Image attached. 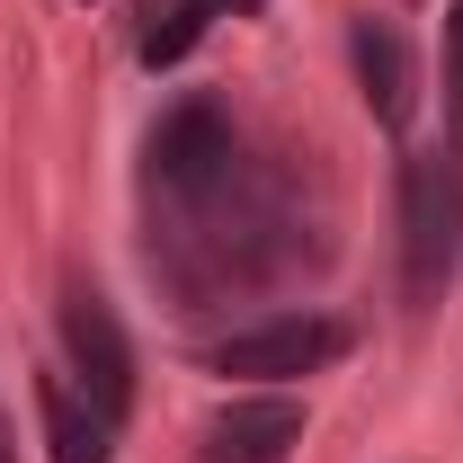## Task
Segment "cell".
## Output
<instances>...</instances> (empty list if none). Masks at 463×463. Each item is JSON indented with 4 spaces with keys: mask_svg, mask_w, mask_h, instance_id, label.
Wrapping results in <instances>:
<instances>
[{
    "mask_svg": "<svg viewBox=\"0 0 463 463\" xmlns=\"http://www.w3.org/2000/svg\"><path fill=\"white\" fill-rule=\"evenodd\" d=\"M347 356V330L321 321V312H294V321H268V330H241V339L214 347V374H241V383H294V374H321Z\"/></svg>",
    "mask_w": 463,
    "mask_h": 463,
    "instance_id": "6da1fadb",
    "label": "cell"
},
{
    "mask_svg": "<svg viewBox=\"0 0 463 463\" xmlns=\"http://www.w3.org/2000/svg\"><path fill=\"white\" fill-rule=\"evenodd\" d=\"M62 347H71V374H80V392L108 410L116 428H125V410H134V347H125V321H116L108 303L90 286L62 294Z\"/></svg>",
    "mask_w": 463,
    "mask_h": 463,
    "instance_id": "7a4b0ae2",
    "label": "cell"
},
{
    "mask_svg": "<svg viewBox=\"0 0 463 463\" xmlns=\"http://www.w3.org/2000/svg\"><path fill=\"white\" fill-rule=\"evenodd\" d=\"M402 259H410V303L446 294L455 277V205L437 161H402Z\"/></svg>",
    "mask_w": 463,
    "mask_h": 463,
    "instance_id": "3957f363",
    "label": "cell"
},
{
    "mask_svg": "<svg viewBox=\"0 0 463 463\" xmlns=\"http://www.w3.org/2000/svg\"><path fill=\"white\" fill-rule=\"evenodd\" d=\"M347 54H356V90H365L374 125H410L419 116V54H410V36L392 18H356Z\"/></svg>",
    "mask_w": 463,
    "mask_h": 463,
    "instance_id": "277c9868",
    "label": "cell"
},
{
    "mask_svg": "<svg viewBox=\"0 0 463 463\" xmlns=\"http://www.w3.org/2000/svg\"><path fill=\"white\" fill-rule=\"evenodd\" d=\"M303 446V402L286 392H250V402H232L214 428H205V455L196 463H286Z\"/></svg>",
    "mask_w": 463,
    "mask_h": 463,
    "instance_id": "5b68a950",
    "label": "cell"
},
{
    "mask_svg": "<svg viewBox=\"0 0 463 463\" xmlns=\"http://www.w3.org/2000/svg\"><path fill=\"white\" fill-rule=\"evenodd\" d=\"M223 161H232V125L214 108H170L152 125V170L170 187H205V178H223Z\"/></svg>",
    "mask_w": 463,
    "mask_h": 463,
    "instance_id": "8992f818",
    "label": "cell"
},
{
    "mask_svg": "<svg viewBox=\"0 0 463 463\" xmlns=\"http://www.w3.org/2000/svg\"><path fill=\"white\" fill-rule=\"evenodd\" d=\"M36 410H45V446H54V463H108L116 419L90 402V392H71L62 374H45V383H36Z\"/></svg>",
    "mask_w": 463,
    "mask_h": 463,
    "instance_id": "52a82bcc",
    "label": "cell"
},
{
    "mask_svg": "<svg viewBox=\"0 0 463 463\" xmlns=\"http://www.w3.org/2000/svg\"><path fill=\"white\" fill-rule=\"evenodd\" d=\"M232 0H170V18H152V36H143V62L152 71H170V62H187L205 36H214V18H223Z\"/></svg>",
    "mask_w": 463,
    "mask_h": 463,
    "instance_id": "ba28073f",
    "label": "cell"
},
{
    "mask_svg": "<svg viewBox=\"0 0 463 463\" xmlns=\"http://www.w3.org/2000/svg\"><path fill=\"white\" fill-rule=\"evenodd\" d=\"M446 80H455V90H463V0H455V9H446Z\"/></svg>",
    "mask_w": 463,
    "mask_h": 463,
    "instance_id": "9c48e42d",
    "label": "cell"
},
{
    "mask_svg": "<svg viewBox=\"0 0 463 463\" xmlns=\"http://www.w3.org/2000/svg\"><path fill=\"white\" fill-rule=\"evenodd\" d=\"M0 463H18V446H9V428H0Z\"/></svg>",
    "mask_w": 463,
    "mask_h": 463,
    "instance_id": "30bf717a",
    "label": "cell"
}]
</instances>
